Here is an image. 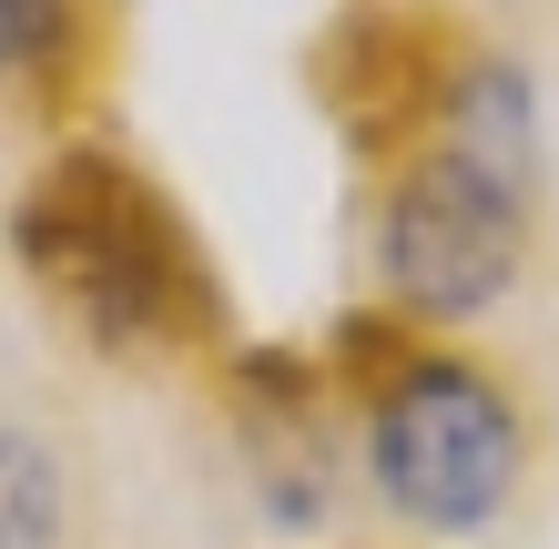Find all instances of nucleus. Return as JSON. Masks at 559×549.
Returning a JSON list of instances; mask_svg holds the SVG:
<instances>
[{
    "mask_svg": "<svg viewBox=\"0 0 559 549\" xmlns=\"http://www.w3.org/2000/svg\"><path fill=\"white\" fill-rule=\"evenodd\" d=\"M21 254L72 315H92L103 336H153L183 315V254L163 204L122 164H61L21 204Z\"/></svg>",
    "mask_w": 559,
    "mask_h": 549,
    "instance_id": "nucleus-1",
    "label": "nucleus"
},
{
    "mask_svg": "<svg viewBox=\"0 0 559 549\" xmlns=\"http://www.w3.org/2000/svg\"><path fill=\"white\" fill-rule=\"evenodd\" d=\"M509 468H519V428L468 367H417L377 407V478L427 529H478L509 499Z\"/></svg>",
    "mask_w": 559,
    "mask_h": 549,
    "instance_id": "nucleus-2",
    "label": "nucleus"
},
{
    "mask_svg": "<svg viewBox=\"0 0 559 549\" xmlns=\"http://www.w3.org/2000/svg\"><path fill=\"white\" fill-rule=\"evenodd\" d=\"M377 265L417 315H478L519 265V183H499L468 153H438L397 183L377 235Z\"/></svg>",
    "mask_w": 559,
    "mask_h": 549,
    "instance_id": "nucleus-3",
    "label": "nucleus"
},
{
    "mask_svg": "<svg viewBox=\"0 0 559 549\" xmlns=\"http://www.w3.org/2000/svg\"><path fill=\"white\" fill-rule=\"evenodd\" d=\"M61 520V478L31 438H0V549H51Z\"/></svg>",
    "mask_w": 559,
    "mask_h": 549,
    "instance_id": "nucleus-4",
    "label": "nucleus"
},
{
    "mask_svg": "<svg viewBox=\"0 0 559 549\" xmlns=\"http://www.w3.org/2000/svg\"><path fill=\"white\" fill-rule=\"evenodd\" d=\"M72 41V0H0V72H31Z\"/></svg>",
    "mask_w": 559,
    "mask_h": 549,
    "instance_id": "nucleus-5",
    "label": "nucleus"
}]
</instances>
